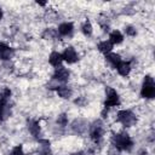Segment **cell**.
Listing matches in <instances>:
<instances>
[{
    "mask_svg": "<svg viewBox=\"0 0 155 155\" xmlns=\"http://www.w3.org/2000/svg\"><path fill=\"white\" fill-rule=\"evenodd\" d=\"M1 18H2V10L0 8V21H1Z\"/></svg>",
    "mask_w": 155,
    "mask_h": 155,
    "instance_id": "23",
    "label": "cell"
},
{
    "mask_svg": "<svg viewBox=\"0 0 155 155\" xmlns=\"http://www.w3.org/2000/svg\"><path fill=\"white\" fill-rule=\"evenodd\" d=\"M73 24L71 23H68V22H65V23H62L59 27H58V33L61 34V35H63V36H67V35H70L71 33H73Z\"/></svg>",
    "mask_w": 155,
    "mask_h": 155,
    "instance_id": "10",
    "label": "cell"
},
{
    "mask_svg": "<svg viewBox=\"0 0 155 155\" xmlns=\"http://www.w3.org/2000/svg\"><path fill=\"white\" fill-rule=\"evenodd\" d=\"M103 136V127L99 122L94 124L91 128V138L94 140V142H98Z\"/></svg>",
    "mask_w": 155,
    "mask_h": 155,
    "instance_id": "6",
    "label": "cell"
},
{
    "mask_svg": "<svg viewBox=\"0 0 155 155\" xmlns=\"http://www.w3.org/2000/svg\"><path fill=\"white\" fill-rule=\"evenodd\" d=\"M28 128H29L30 133L34 137H39V134H40V126H39V124L36 121H34V120L29 121L28 122Z\"/></svg>",
    "mask_w": 155,
    "mask_h": 155,
    "instance_id": "14",
    "label": "cell"
},
{
    "mask_svg": "<svg viewBox=\"0 0 155 155\" xmlns=\"http://www.w3.org/2000/svg\"><path fill=\"white\" fill-rule=\"evenodd\" d=\"M53 78H54L56 80H58V81L65 82V81L69 79V71H68L65 68H63V67H59V68H57V69H56Z\"/></svg>",
    "mask_w": 155,
    "mask_h": 155,
    "instance_id": "7",
    "label": "cell"
},
{
    "mask_svg": "<svg viewBox=\"0 0 155 155\" xmlns=\"http://www.w3.org/2000/svg\"><path fill=\"white\" fill-rule=\"evenodd\" d=\"M105 58H107V61H108L113 67H116V65L121 62V58H120V56H119L117 53H108Z\"/></svg>",
    "mask_w": 155,
    "mask_h": 155,
    "instance_id": "17",
    "label": "cell"
},
{
    "mask_svg": "<svg viewBox=\"0 0 155 155\" xmlns=\"http://www.w3.org/2000/svg\"><path fill=\"white\" fill-rule=\"evenodd\" d=\"M115 68L117 69L119 74H120V75H122V76L128 75V73H130V70H131L130 62H124V61H121V62H120Z\"/></svg>",
    "mask_w": 155,
    "mask_h": 155,
    "instance_id": "9",
    "label": "cell"
},
{
    "mask_svg": "<svg viewBox=\"0 0 155 155\" xmlns=\"http://www.w3.org/2000/svg\"><path fill=\"white\" fill-rule=\"evenodd\" d=\"M122 40H124V36H122V34L119 31V30H114L113 33H110V36H109V41L114 45V44H120V42H122Z\"/></svg>",
    "mask_w": 155,
    "mask_h": 155,
    "instance_id": "13",
    "label": "cell"
},
{
    "mask_svg": "<svg viewBox=\"0 0 155 155\" xmlns=\"http://www.w3.org/2000/svg\"><path fill=\"white\" fill-rule=\"evenodd\" d=\"M120 101H119V94L116 93V91H114L113 88H107V99H105V108L109 107H116L119 105Z\"/></svg>",
    "mask_w": 155,
    "mask_h": 155,
    "instance_id": "4",
    "label": "cell"
},
{
    "mask_svg": "<svg viewBox=\"0 0 155 155\" xmlns=\"http://www.w3.org/2000/svg\"><path fill=\"white\" fill-rule=\"evenodd\" d=\"M10 155H23V148H22V145L15 147V148L12 149V151H11Z\"/></svg>",
    "mask_w": 155,
    "mask_h": 155,
    "instance_id": "19",
    "label": "cell"
},
{
    "mask_svg": "<svg viewBox=\"0 0 155 155\" xmlns=\"http://www.w3.org/2000/svg\"><path fill=\"white\" fill-rule=\"evenodd\" d=\"M125 31H126V34L130 35V36H134V35H136V29H134L133 27H126V28H125Z\"/></svg>",
    "mask_w": 155,
    "mask_h": 155,
    "instance_id": "21",
    "label": "cell"
},
{
    "mask_svg": "<svg viewBox=\"0 0 155 155\" xmlns=\"http://www.w3.org/2000/svg\"><path fill=\"white\" fill-rule=\"evenodd\" d=\"M42 155H51V153L48 151V149H45V150L42 151Z\"/></svg>",
    "mask_w": 155,
    "mask_h": 155,
    "instance_id": "22",
    "label": "cell"
},
{
    "mask_svg": "<svg viewBox=\"0 0 155 155\" xmlns=\"http://www.w3.org/2000/svg\"><path fill=\"white\" fill-rule=\"evenodd\" d=\"M48 61H50V63H51L53 67H61V63H62L63 58H62V54H61V53H58V52H52V53L50 54Z\"/></svg>",
    "mask_w": 155,
    "mask_h": 155,
    "instance_id": "12",
    "label": "cell"
},
{
    "mask_svg": "<svg viewBox=\"0 0 155 155\" xmlns=\"http://www.w3.org/2000/svg\"><path fill=\"white\" fill-rule=\"evenodd\" d=\"M111 140H113V145L119 150H127L128 151L133 147V142L127 133L115 134V136H113Z\"/></svg>",
    "mask_w": 155,
    "mask_h": 155,
    "instance_id": "1",
    "label": "cell"
},
{
    "mask_svg": "<svg viewBox=\"0 0 155 155\" xmlns=\"http://www.w3.org/2000/svg\"><path fill=\"white\" fill-rule=\"evenodd\" d=\"M82 33L85 35H91L92 34V25L88 21H86L84 24H82Z\"/></svg>",
    "mask_w": 155,
    "mask_h": 155,
    "instance_id": "18",
    "label": "cell"
},
{
    "mask_svg": "<svg viewBox=\"0 0 155 155\" xmlns=\"http://www.w3.org/2000/svg\"><path fill=\"white\" fill-rule=\"evenodd\" d=\"M98 48H99V51H101L102 53L108 54V53H110V51L113 50V44H111L110 41H102V42L98 45Z\"/></svg>",
    "mask_w": 155,
    "mask_h": 155,
    "instance_id": "16",
    "label": "cell"
},
{
    "mask_svg": "<svg viewBox=\"0 0 155 155\" xmlns=\"http://www.w3.org/2000/svg\"><path fill=\"white\" fill-rule=\"evenodd\" d=\"M117 120L126 127L132 126L136 122V116L132 111L130 110H120L117 113Z\"/></svg>",
    "mask_w": 155,
    "mask_h": 155,
    "instance_id": "3",
    "label": "cell"
},
{
    "mask_svg": "<svg viewBox=\"0 0 155 155\" xmlns=\"http://www.w3.org/2000/svg\"><path fill=\"white\" fill-rule=\"evenodd\" d=\"M8 115H10V107L7 104V99L0 98V121L7 119Z\"/></svg>",
    "mask_w": 155,
    "mask_h": 155,
    "instance_id": "8",
    "label": "cell"
},
{
    "mask_svg": "<svg viewBox=\"0 0 155 155\" xmlns=\"http://www.w3.org/2000/svg\"><path fill=\"white\" fill-rule=\"evenodd\" d=\"M56 91H57L58 96L62 97V98H69L71 96V90L67 86H59V87L56 88Z\"/></svg>",
    "mask_w": 155,
    "mask_h": 155,
    "instance_id": "15",
    "label": "cell"
},
{
    "mask_svg": "<svg viewBox=\"0 0 155 155\" xmlns=\"http://www.w3.org/2000/svg\"><path fill=\"white\" fill-rule=\"evenodd\" d=\"M57 122H58L61 126H65V125H67V116H65V114L59 115L58 119H57Z\"/></svg>",
    "mask_w": 155,
    "mask_h": 155,
    "instance_id": "20",
    "label": "cell"
},
{
    "mask_svg": "<svg viewBox=\"0 0 155 155\" xmlns=\"http://www.w3.org/2000/svg\"><path fill=\"white\" fill-rule=\"evenodd\" d=\"M74 155H78V154H74Z\"/></svg>",
    "mask_w": 155,
    "mask_h": 155,
    "instance_id": "24",
    "label": "cell"
},
{
    "mask_svg": "<svg viewBox=\"0 0 155 155\" xmlns=\"http://www.w3.org/2000/svg\"><path fill=\"white\" fill-rule=\"evenodd\" d=\"M62 58L68 63H75L78 61V54H76V52L73 47H68L62 53Z\"/></svg>",
    "mask_w": 155,
    "mask_h": 155,
    "instance_id": "5",
    "label": "cell"
},
{
    "mask_svg": "<svg viewBox=\"0 0 155 155\" xmlns=\"http://www.w3.org/2000/svg\"><path fill=\"white\" fill-rule=\"evenodd\" d=\"M12 53H13L12 48H10L7 45L0 42V58L1 59H10Z\"/></svg>",
    "mask_w": 155,
    "mask_h": 155,
    "instance_id": "11",
    "label": "cell"
},
{
    "mask_svg": "<svg viewBox=\"0 0 155 155\" xmlns=\"http://www.w3.org/2000/svg\"><path fill=\"white\" fill-rule=\"evenodd\" d=\"M140 96L143 98H153L155 96V84L151 76L147 75L142 86V91H140Z\"/></svg>",
    "mask_w": 155,
    "mask_h": 155,
    "instance_id": "2",
    "label": "cell"
}]
</instances>
